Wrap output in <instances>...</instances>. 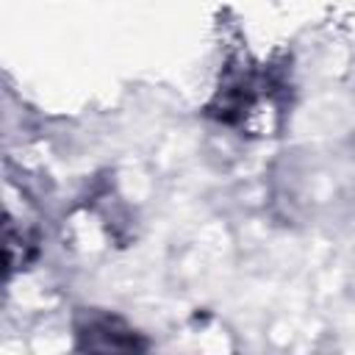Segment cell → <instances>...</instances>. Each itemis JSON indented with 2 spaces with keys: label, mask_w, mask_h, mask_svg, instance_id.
<instances>
[{
  "label": "cell",
  "mask_w": 355,
  "mask_h": 355,
  "mask_svg": "<svg viewBox=\"0 0 355 355\" xmlns=\"http://www.w3.org/2000/svg\"><path fill=\"white\" fill-rule=\"evenodd\" d=\"M80 355H141L136 333L116 316L94 313L78 330Z\"/></svg>",
  "instance_id": "obj_1"
}]
</instances>
